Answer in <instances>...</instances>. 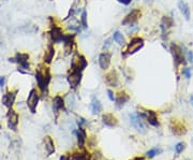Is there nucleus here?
Returning a JSON list of instances; mask_svg holds the SVG:
<instances>
[{"label": "nucleus", "mask_w": 193, "mask_h": 160, "mask_svg": "<svg viewBox=\"0 0 193 160\" xmlns=\"http://www.w3.org/2000/svg\"><path fill=\"white\" fill-rule=\"evenodd\" d=\"M161 26H163L164 28H166V29L172 28V27L174 26V19H173L172 17H170V16H163Z\"/></svg>", "instance_id": "29"}, {"label": "nucleus", "mask_w": 193, "mask_h": 160, "mask_svg": "<svg viewBox=\"0 0 193 160\" xmlns=\"http://www.w3.org/2000/svg\"><path fill=\"white\" fill-rule=\"evenodd\" d=\"M112 62V53L104 52L99 56V66L102 70H108Z\"/></svg>", "instance_id": "14"}, {"label": "nucleus", "mask_w": 193, "mask_h": 160, "mask_svg": "<svg viewBox=\"0 0 193 160\" xmlns=\"http://www.w3.org/2000/svg\"><path fill=\"white\" fill-rule=\"evenodd\" d=\"M186 148V143H184V142H180V143L176 144V146H175V152H176V154H180L182 153V151Z\"/></svg>", "instance_id": "31"}, {"label": "nucleus", "mask_w": 193, "mask_h": 160, "mask_svg": "<svg viewBox=\"0 0 193 160\" xmlns=\"http://www.w3.org/2000/svg\"><path fill=\"white\" fill-rule=\"evenodd\" d=\"M39 102V94L37 92V89H31L30 92L28 95V98H27V106L30 110V112L32 114L35 113V110H37V105H38Z\"/></svg>", "instance_id": "11"}, {"label": "nucleus", "mask_w": 193, "mask_h": 160, "mask_svg": "<svg viewBox=\"0 0 193 160\" xmlns=\"http://www.w3.org/2000/svg\"><path fill=\"white\" fill-rule=\"evenodd\" d=\"M145 45V41L142 37H133V38L130 40V42L127 44V48L126 51L123 52V56L127 57L130 55H134L135 53L139 52Z\"/></svg>", "instance_id": "3"}, {"label": "nucleus", "mask_w": 193, "mask_h": 160, "mask_svg": "<svg viewBox=\"0 0 193 160\" xmlns=\"http://www.w3.org/2000/svg\"><path fill=\"white\" fill-rule=\"evenodd\" d=\"M129 100H130V96L123 90V92H120L119 94H117V96L115 97V100H114V101H115L116 106H117L118 108H123Z\"/></svg>", "instance_id": "19"}, {"label": "nucleus", "mask_w": 193, "mask_h": 160, "mask_svg": "<svg viewBox=\"0 0 193 160\" xmlns=\"http://www.w3.org/2000/svg\"><path fill=\"white\" fill-rule=\"evenodd\" d=\"M102 120H103V124L107 127H116L118 125V120L113 114L111 113H106L102 116Z\"/></svg>", "instance_id": "21"}, {"label": "nucleus", "mask_w": 193, "mask_h": 160, "mask_svg": "<svg viewBox=\"0 0 193 160\" xmlns=\"http://www.w3.org/2000/svg\"><path fill=\"white\" fill-rule=\"evenodd\" d=\"M117 1L119 3H123V5H128L132 2V0H117Z\"/></svg>", "instance_id": "34"}, {"label": "nucleus", "mask_w": 193, "mask_h": 160, "mask_svg": "<svg viewBox=\"0 0 193 160\" xmlns=\"http://www.w3.org/2000/svg\"><path fill=\"white\" fill-rule=\"evenodd\" d=\"M83 72L78 70H71L70 74L68 75V83L72 89H76L82 82Z\"/></svg>", "instance_id": "10"}, {"label": "nucleus", "mask_w": 193, "mask_h": 160, "mask_svg": "<svg viewBox=\"0 0 193 160\" xmlns=\"http://www.w3.org/2000/svg\"><path fill=\"white\" fill-rule=\"evenodd\" d=\"M52 80V74L48 67L45 66V64L40 65L35 71V81L38 84V87L41 92L44 94L48 90V85Z\"/></svg>", "instance_id": "1"}, {"label": "nucleus", "mask_w": 193, "mask_h": 160, "mask_svg": "<svg viewBox=\"0 0 193 160\" xmlns=\"http://www.w3.org/2000/svg\"><path fill=\"white\" fill-rule=\"evenodd\" d=\"M190 103H191V105L193 106V95H191V97H190Z\"/></svg>", "instance_id": "38"}, {"label": "nucleus", "mask_w": 193, "mask_h": 160, "mask_svg": "<svg viewBox=\"0 0 193 160\" xmlns=\"http://www.w3.org/2000/svg\"><path fill=\"white\" fill-rule=\"evenodd\" d=\"M88 17H87V11L86 9L82 10V13H80V26H82L83 29H87L88 28Z\"/></svg>", "instance_id": "27"}, {"label": "nucleus", "mask_w": 193, "mask_h": 160, "mask_svg": "<svg viewBox=\"0 0 193 160\" xmlns=\"http://www.w3.org/2000/svg\"><path fill=\"white\" fill-rule=\"evenodd\" d=\"M111 44H112V43H111V40H110V39H108V40H106L105 42H104V48H105V50H106V48H108V47L111 46Z\"/></svg>", "instance_id": "35"}, {"label": "nucleus", "mask_w": 193, "mask_h": 160, "mask_svg": "<svg viewBox=\"0 0 193 160\" xmlns=\"http://www.w3.org/2000/svg\"><path fill=\"white\" fill-rule=\"evenodd\" d=\"M16 92L17 90H15V92H8L7 94H5L2 96V104L5 106V108H11L12 105H13V103H14L15 101V98H16Z\"/></svg>", "instance_id": "16"}, {"label": "nucleus", "mask_w": 193, "mask_h": 160, "mask_svg": "<svg viewBox=\"0 0 193 160\" xmlns=\"http://www.w3.org/2000/svg\"><path fill=\"white\" fill-rule=\"evenodd\" d=\"M64 54L66 55H70L71 53L73 52L74 47H75V35L74 33H66L64 38Z\"/></svg>", "instance_id": "9"}, {"label": "nucleus", "mask_w": 193, "mask_h": 160, "mask_svg": "<svg viewBox=\"0 0 193 160\" xmlns=\"http://www.w3.org/2000/svg\"><path fill=\"white\" fill-rule=\"evenodd\" d=\"M5 76H0V87H3V86H5Z\"/></svg>", "instance_id": "36"}, {"label": "nucleus", "mask_w": 193, "mask_h": 160, "mask_svg": "<svg viewBox=\"0 0 193 160\" xmlns=\"http://www.w3.org/2000/svg\"><path fill=\"white\" fill-rule=\"evenodd\" d=\"M178 9H179V11L182 12V14L184 15L185 18H186L187 21H189V19H190V16H191V13H190V8H189L188 3L182 1V0H180L178 2Z\"/></svg>", "instance_id": "22"}, {"label": "nucleus", "mask_w": 193, "mask_h": 160, "mask_svg": "<svg viewBox=\"0 0 193 160\" xmlns=\"http://www.w3.org/2000/svg\"><path fill=\"white\" fill-rule=\"evenodd\" d=\"M10 62H16L18 64L19 68L17 70H26L29 72L30 64H29V55L27 53H17L14 57L9 58Z\"/></svg>", "instance_id": "7"}, {"label": "nucleus", "mask_w": 193, "mask_h": 160, "mask_svg": "<svg viewBox=\"0 0 193 160\" xmlns=\"http://www.w3.org/2000/svg\"><path fill=\"white\" fill-rule=\"evenodd\" d=\"M171 52H172L176 69L179 66L186 64V52H184V47L178 45L177 43H172L171 44Z\"/></svg>", "instance_id": "4"}, {"label": "nucleus", "mask_w": 193, "mask_h": 160, "mask_svg": "<svg viewBox=\"0 0 193 160\" xmlns=\"http://www.w3.org/2000/svg\"><path fill=\"white\" fill-rule=\"evenodd\" d=\"M105 83L108 86H111V87H117L118 85H119V76H118L117 71L112 70L106 73Z\"/></svg>", "instance_id": "15"}, {"label": "nucleus", "mask_w": 193, "mask_h": 160, "mask_svg": "<svg viewBox=\"0 0 193 160\" xmlns=\"http://www.w3.org/2000/svg\"><path fill=\"white\" fill-rule=\"evenodd\" d=\"M141 115L143 116V118H145V119H146L150 125L155 126V127H159L160 122H159L158 116H157V113H155V111L146 110L145 112L141 113Z\"/></svg>", "instance_id": "13"}, {"label": "nucleus", "mask_w": 193, "mask_h": 160, "mask_svg": "<svg viewBox=\"0 0 193 160\" xmlns=\"http://www.w3.org/2000/svg\"><path fill=\"white\" fill-rule=\"evenodd\" d=\"M75 134H76V138H77L78 145L83 146L86 141V132H85V130H84V128L80 127L77 129V131L75 132Z\"/></svg>", "instance_id": "25"}, {"label": "nucleus", "mask_w": 193, "mask_h": 160, "mask_svg": "<svg viewBox=\"0 0 193 160\" xmlns=\"http://www.w3.org/2000/svg\"><path fill=\"white\" fill-rule=\"evenodd\" d=\"M72 160H90V155L86 151L72 155Z\"/></svg>", "instance_id": "28"}, {"label": "nucleus", "mask_w": 193, "mask_h": 160, "mask_svg": "<svg viewBox=\"0 0 193 160\" xmlns=\"http://www.w3.org/2000/svg\"><path fill=\"white\" fill-rule=\"evenodd\" d=\"M44 145H45V149H46L47 155L48 156L52 155V154L55 152V144H54V141H53L51 137H45Z\"/></svg>", "instance_id": "24"}, {"label": "nucleus", "mask_w": 193, "mask_h": 160, "mask_svg": "<svg viewBox=\"0 0 193 160\" xmlns=\"http://www.w3.org/2000/svg\"><path fill=\"white\" fill-rule=\"evenodd\" d=\"M54 56H55V47L53 45V43H50V44L47 45L46 50L44 52V55H43V64L50 65L53 59H54Z\"/></svg>", "instance_id": "17"}, {"label": "nucleus", "mask_w": 193, "mask_h": 160, "mask_svg": "<svg viewBox=\"0 0 193 160\" xmlns=\"http://www.w3.org/2000/svg\"><path fill=\"white\" fill-rule=\"evenodd\" d=\"M107 96H108V98H110L111 101H114V100H115V97H114V94H113L112 90H107Z\"/></svg>", "instance_id": "33"}, {"label": "nucleus", "mask_w": 193, "mask_h": 160, "mask_svg": "<svg viewBox=\"0 0 193 160\" xmlns=\"http://www.w3.org/2000/svg\"><path fill=\"white\" fill-rule=\"evenodd\" d=\"M161 153H162V149L159 148V147H155V148H152V149H150V151L147 152V153H146V156H147L148 158H153L155 156L160 155Z\"/></svg>", "instance_id": "30"}, {"label": "nucleus", "mask_w": 193, "mask_h": 160, "mask_svg": "<svg viewBox=\"0 0 193 160\" xmlns=\"http://www.w3.org/2000/svg\"><path fill=\"white\" fill-rule=\"evenodd\" d=\"M51 29H50V39L52 43H61L64 41V35L62 28L56 23V19L54 17H50Z\"/></svg>", "instance_id": "2"}, {"label": "nucleus", "mask_w": 193, "mask_h": 160, "mask_svg": "<svg viewBox=\"0 0 193 160\" xmlns=\"http://www.w3.org/2000/svg\"><path fill=\"white\" fill-rule=\"evenodd\" d=\"M182 75H184L187 80H190V78H191V69L190 68H188V67L184 68V69H182Z\"/></svg>", "instance_id": "32"}, {"label": "nucleus", "mask_w": 193, "mask_h": 160, "mask_svg": "<svg viewBox=\"0 0 193 160\" xmlns=\"http://www.w3.org/2000/svg\"><path fill=\"white\" fill-rule=\"evenodd\" d=\"M18 114L15 112L14 110L10 108L9 113H8V126H9L10 129H12L13 131H16L17 130V125H18Z\"/></svg>", "instance_id": "12"}, {"label": "nucleus", "mask_w": 193, "mask_h": 160, "mask_svg": "<svg viewBox=\"0 0 193 160\" xmlns=\"http://www.w3.org/2000/svg\"><path fill=\"white\" fill-rule=\"evenodd\" d=\"M142 17V11L139 9H133L125 16V18L121 21L123 26H131L134 25L137 21Z\"/></svg>", "instance_id": "8"}, {"label": "nucleus", "mask_w": 193, "mask_h": 160, "mask_svg": "<svg viewBox=\"0 0 193 160\" xmlns=\"http://www.w3.org/2000/svg\"><path fill=\"white\" fill-rule=\"evenodd\" d=\"M113 39L118 45L120 46H123L126 44V40H125V37L123 35V33L120 32V31H115L113 33Z\"/></svg>", "instance_id": "26"}, {"label": "nucleus", "mask_w": 193, "mask_h": 160, "mask_svg": "<svg viewBox=\"0 0 193 160\" xmlns=\"http://www.w3.org/2000/svg\"><path fill=\"white\" fill-rule=\"evenodd\" d=\"M130 118V124L136 131H139V133H145L147 131V126L144 122L143 116L141 115V113H132L129 116Z\"/></svg>", "instance_id": "5"}, {"label": "nucleus", "mask_w": 193, "mask_h": 160, "mask_svg": "<svg viewBox=\"0 0 193 160\" xmlns=\"http://www.w3.org/2000/svg\"><path fill=\"white\" fill-rule=\"evenodd\" d=\"M60 160H71V159H70V157H69V156L64 155V156H61V157H60Z\"/></svg>", "instance_id": "37"}, {"label": "nucleus", "mask_w": 193, "mask_h": 160, "mask_svg": "<svg viewBox=\"0 0 193 160\" xmlns=\"http://www.w3.org/2000/svg\"><path fill=\"white\" fill-rule=\"evenodd\" d=\"M50 1H52V0H50Z\"/></svg>", "instance_id": "39"}, {"label": "nucleus", "mask_w": 193, "mask_h": 160, "mask_svg": "<svg viewBox=\"0 0 193 160\" xmlns=\"http://www.w3.org/2000/svg\"><path fill=\"white\" fill-rule=\"evenodd\" d=\"M171 130L175 135H182L187 132V129L180 122H176L173 119L171 122Z\"/></svg>", "instance_id": "18"}, {"label": "nucleus", "mask_w": 193, "mask_h": 160, "mask_svg": "<svg viewBox=\"0 0 193 160\" xmlns=\"http://www.w3.org/2000/svg\"><path fill=\"white\" fill-rule=\"evenodd\" d=\"M88 66V62L86 60L85 56L82 55L80 52H75L72 56V60H71V70H78L84 71Z\"/></svg>", "instance_id": "6"}, {"label": "nucleus", "mask_w": 193, "mask_h": 160, "mask_svg": "<svg viewBox=\"0 0 193 160\" xmlns=\"http://www.w3.org/2000/svg\"><path fill=\"white\" fill-rule=\"evenodd\" d=\"M60 110H66L64 99L61 96H56L53 100V111L55 112V114H57Z\"/></svg>", "instance_id": "20"}, {"label": "nucleus", "mask_w": 193, "mask_h": 160, "mask_svg": "<svg viewBox=\"0 0 193 160\" xmlns=\"http://www.w3.org/2000/svg\"><path fill=\"white\" fill-rule=\"evenodd\" d=\"M90 108H91L92 114H99L102 111V104L100 100L96 96L91 97V103H90Z\"/></svg>", "instance_id": "23"}]
</instances>
